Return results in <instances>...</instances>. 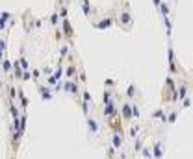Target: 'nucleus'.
<instances>
[{
  "label": "nucleus",
  "mask_w": 193,
  "mask_h": 159,
  "mask_svg": "<svg viewBox=\"0 0 193 159\" xmlns=\"http://www.w3.org/2000/svg\"><path fill=\"white\" fill-rule=\"evenodd\" d=\"M143 155H145V159H151V157H152V155H151V150H149V148H145V150H143Z\"/></svg>",
  "instance_id": "7c9ffc66"
},
{
  "label": "nucleus",
  "mask_w": 193,
  "mask_h": 159,
  "mask_svg": "<svg viewBox=\"0 0 193 159\" xmlns=\"http://www.w3.org/2000/svg\"><path fill=\"white\" fill-rule=\"evenodd\" d=\"M132 105V119H139L141 117V111H139V107L136 105V104H130Z\"/></svg>",
  "instance_id": "4be33fe9"
},
{
  "label": "nucleus",
  "mask_w": 193,
  "mask_h": 159,
  "mask_svg": "<svg viewBox=\"0 0 193 159\" xmlns=\"http://www.w3.org/2000/svg\"><path fill=\"white\" fill-rule=\"evenodd\" d=\"M169 56V67H171V69H169V71H171L173 74H177V72H180V65L177 63V57H175V50H173V47H169V52H167Z\"/></svg>",
  "instance_id": "f257e3e1"
},
{
  "label": "nucleus",
  "mask_w": 193,
  "mask_h": 159,
  "mask_svg": "<svg viewBox=\"0 0 193 159\" xmlns=\"http://www.w3.org/2000/svg\"><path fill=\"white\" fill-rule=\"evenodd\" d=\"M189 105H191V100L189 98H182V107L184 109H189Z\"/></svg>",
  "instance_id": "c85d7f7f"
},
{
  "label": "nucleus",
  "mask_w": 193,
  "mask_h": 159,
  "mask_svg": "<svg viewBox=\"0 0 193 159\" xmlns=\"http://www.w3.org/2000/svg\"><path fill=\"white\" fill-rule=\"evenodd\" d=\"M111 100H113V98H111L110 89H106V91H104V100H102V102H104V104H108V102H111Z\"/></svg>",
  "instance_id": "b1692460"
},
{
  "label": "nucleus",
  "mask_w": 193,
  "mask_h": 159,
  "mask_svg": "<svg viewBox=\"0 0 193 159\" xmlns=\"http://www.w3.org/2000/svg\"><path fill=\"white\" fill-rule=\"evenodd\" d=\"M0 50H2V52L8 50V43H6V39H0Z\"/></svg>",
  "instance_id": "c756f323"
},
{
  "label": "nucleus",
  "mask_w": 193,
  "mask_h": 159,
  "mask_svg": "<svg viewBox=\"0 0 193 159\" xmlns=\"http://www.w3.org/2000/svg\"><path fill=\"white\" fill-rule=\"evenodd\" d=\"M80 4H82V11H84V15L87 17V19H91V4H89V0H80Z\"/></svg>",
  "instance_id": "9b49d317"
},
{
  "label": "nucleus",
  "mask_w": 193,
  "mask_h": 159,
  "mask_svg": "<svg viewBox=\"0 0 193 159\" xmlns=\"http://www.w3.org/2000/svg\"><path fill=\"white\" fill-rule=\"evenodd\" d=\"M61 74H63V69H61V63H60V67H58L56 72H54V78H56V80H60V78H61Z\"/></svg>",
  "instance_id": "cd10ccee"
},
{
  "label": "nucleus",
  "mask_w": 193,
  "mask_h": 159,
  "mask_svg": "<svg viewBox=\"0 0 193 159\" xmlns=\"http://www.w3.org/2000/svg\"><path fill=\"white\" fill-rule=\"evenodd\" d=\"M136 91H137V89H136V85H134V83H130V85H128V89H126V98H134V96H136Z\"/></svg>",
  "instance_id": "aec40b11"
},
{
  "label": "nucleus",
  "mask_w": 193,
  "mask_h": 159,
  "mask_svg": "<svg viewBox=\"0 0 193 159\" xmlns=\"http://www.w3.org/2000/svg\"><path fill=\"white\" fill-rule=\"evenodd\" d=\"M43 72H45V74H50L52 69H50V67H43Z\"/></svg>",
  "instance_id": "473e14b6"
},
{
  "label": "nucleus",
  "mask_w": 193,
  "mask_h": 159,
  "mask_svg": "<svg viewBox=\"0 0 193 159\" xmlns=\"http://www.w3.org/2000/svg\"><path fill=\"white\" fill-rule=\"evenodd\" d=\"M143 148V139H136V144H134V150L136 152H139Z\"/></svg>",
  "instance_id": "bb28decb"
},
{
  "label": "nucleus",
  "mask_w": 193,
  "mask_h": 159,
  "mask_svg": "<svg viewBox=\"0 0 193 159\" xmlns=\"http://www.w3.org/2000/svg\"><path fill=\"white\" fill-rule=\"evenodd\" d=\"M141 131V124H134L132 128H130V131H128V135H130V137H136V135Z\"/></svg>",
  "instance_id": "412c9836"
},
{
  "label": "nucleus",
  "mask_w": 193,
  "mask_h": 159,
  "mask_svg": "<svg viewBox=\"0 0 193 159\" xmlns=\"http://www.w3.org/2000/svg\"><path fill=\"white\" fill-rule=\"evenodd\" d=\"M0 63H2V72H4V74H9V72H11V69H13V65H11V61L4 57L2 61H0Z\"/></svg>",
  "instance_id": "4468645a"
},
{
  "label": "nucleus",
  "mask_w": 193,
  "mask_h": 159,
  "mask_svg": "<svg viewBox=\"0 0 193 159\" xmlns=\"http://www.w3.org/2000/svg\"><path fill=\"white\" fill-rule=\"evenodd\" d=\"M50 24H52V28H56V26H60V15H58V11H52V15H50Z\"/></svg>",
  "instance_id": "f3484780"
},
{
  "label": "nucleus",
  "mask_w": 193,
  "mask_h": 159,
  "mask_svg": "<svg viewBox=\"0 0 193 159\" xmlns=\"http://www.w3.org/2000/svg\"><path fill=\"white\" fill-rule=\"evenodd\" d=\"M152 2H154V6L158 8V6H160V2H162V0H152Z\"/></svg>",
  "instance_id": "f704fd0d"
},
{
  "label": "nucleus",
  "mask_w": 193,
  "mask_h": 159,
  "mask_svg": "<svg viewBox=\"0 0 193 159\" xmlns=\"http://www.w3.org/2000/svg\"><path fill=\"white\" fill-rule=\"evenodd\" d=\"M188 89H189V85H188L186 81H182V83H180V89H178V93H177L178 100H180V98H186V95H188Z\"/></svg>",
  "instance_id": "f8f14e48"
},
{
  "label": "nucleus",
  "mask_w": 193,
  "mask_h": 159,
  "mask_svg": "<svg viewBox=\"0 0 193 159\" xmlns=\"http://www.w3.org/2000/svg\"><path fill=\"white\" fill-rule=\"evenodd\" d=\"M60 56H61V59H63L65 56H69V47H65V44H63V47L60 48Z\"/></svg>",
  "instance_id": "393cba45"
},
{
  "label": "nucleus",
  "mask_w": 193,
  "mask_h": 159,
  "mask_svg": "<svg viewBox=\"0 0 193 159\" xmlns=\"http://www.w3.org/2000/svg\"><path fill=\"white\" fill-rule=\"evenodd\" d=\"M177 119H178V111H171L169 115H165V122H169V124H175Z\"/></svg>",
  "instance_id": "dca6fc26"
},
{
  "label": "nucleus",
  "mask_w": 193,
  "mask_h": 159,
  "mask_svg": "<svg viewBox=\"0 0 193 159\" xmlns=\"http://www.w3.org/2000/svg\"><path fill=\"white\" fill-rule=\"evenodd\" d=\"M121 117H123V120H130L132 119V105L128 102H123V105H121Z\"/></svg>",
  "instance_id": "20e7f679"
},
{
  "label": "nucleus",
  "mask_w": 193,
  "mask_h": 159,
  "mask_svg": "<svg viewBox=\"0 0 193 159\" xmlns=\"http://www.w3.org/2000/svg\"><path fill=\"white\" fill-rule=\"evenodd\" d=\"M56 83H58V80H56L54 76H48V80H46V85H48V87H54Z\"/></svg>",
  "instance_id": "a878e982"
},
{
  "label": "nucleus",
  "mask_w": 193,
  "mask_h": 159,
  "mask_svg": "<svg viewBox=\"0 0 193 159\" xmlns=\"http://www.w3.org/2000/svg\"><path fill=\"white\" fill-rule=\"evenodd\" d=\"M152 157L156 159H162L163 157V143L162 141H156L154 146H152Z\"/></svg>",
  "instance_id": "423d86ee"
},
{
  "label": "nucleus",
  "mask_w": 193,
  "mask_h": 159,
  "mask_svg": "<svg viewBox=\"0 0 193 159\" xmlns=\"http://www.w3.org/2000/svg\"><path fill=\"white\" fill-rule=\"evenodd\" d=\"M39 89V93H41V96H43V100H50L52 98V87H48V85H39L37 87Z\"/></svg>",
  "instance_id": "0eeeda50"
},
{
  "label": "nucleus",
  "mask_w": 193,
  "mask_h": 159,
  "mask_svg": "<svg viewBox=\"0 0 193 159\" xmlns=\"http://www.w3.org/2000/svg\"><path fill=\"white\" fill-rule=\"evenodd\" d=\"M111 146L113 148H121V146H123V137L119 135V131H113V135H111Z\"/></svg>",
  "instance_id": "9d476101"
},
{
  "label": "nucleus",
  "mask_w": 193,
  "mask_h": 159,
  "mask_svg": "<svg viewBox=\"0 0 193 159\" xmlns=\"http://www.w3.org/2000/svg\"><path fill=\"white\" fill-rule=\"evenodd\" d=\"M104 117H108V119H115L117 117V107H115L113 100L104 104Z\"/></svg>",
  "instance_id": "7ed1b4c3"
},
{
  "label": "nucleus",
  "mask_w": 193,
  "mask_h": 159,
  "mask_svg": "<svg viewBox=\"0 0 193 159\" xmlns=\"http://www.w3.org/2000/svg\"><path fill=\"white\" fill-rule=\"evenodd\" d=\"M151 117H152V119H160L162 122H165V113H163V109H156Z\"/></svg>",
  "instance_id": "a211bd4d"
},
{
  "label": "nucleus",
  "mask_w": 193,
  "mask_h": 159,
  "mask_svg": "<svg viewBox=\"0 0 193 159\" xmlns=\"http://www.w3.org/2000/svg\"><path fill=\"white\" fill-rule=\"evenodd\" d=\"M61 83H63L61 87L67 91V93H72V95H76V93H78V83H76L75 80H71V78H69V80H65V81H61Z\"/></svg>",
  "instance_id": "f03ea898"
},
{
  "label": "nucleus",
  "mask_w": 193,
  "mask_h": 159,
  "mask_svg": "<svg viewBox=\"0 0 193 159\" xmlns=\"http://www.w3.org/2000/svg\"><path fill=\"white\" fill-rule=\"evenodd\" d=\"M87 126H89V131H91V133H96V131H99V122H96L95 119H91L89 115H87Z\"/></svg>",
  "instance_id": "ddd939ff"
},
{
  "label": "nucleus",
  "mask_w": 193,
  "mask_h": 159,
  "mask_svg": "<svg viewBox=\"0 0 193 159\" xmlns=\"http://www.w3.org/2000/svg\"><path fill=\"white\" fill-rule=\"evenodd\" d=\"M113 24V17H106V19H102V20H99V22H95V28L96 30H106V28H110Z\"/></svg>",
  "instance_id": "39448f33"
},
{
  "label": "nucleus",
  "mask_w": 193,
  "mask_h": 159,
  "mask_svg": "<svg viewBox=\"0 0 193 159\" xmlns=\"http://www.w3.org/2000/svg\"><path fill=\"white\" fill-rule=\"evenodd\" d=\"M11 19V15L8 13V11H4V13H0V30H6V22Z\"/></svg>",
  "instance_id": "2eb2a0df"
},
{
  "label": "nucleus",
  "mask_w": 193,
  "mask_h": 159,
  "mask_svg": "<svg viewBox=\"0 0 193 159\" xmlns=\"http://www.w3.org/2000/svg\"><path fill=\"white\" fill-rule=\"evenodd\" d=\"M119 24H123L125 28L132 24V17H130V13H128V11H123V13L119 15Z\"/></svg>",
  "instance_id": "6e6552de"
},
{
  "label": "nucleus",
  "mask_w": 193,
  "mask_h": 159,
  "mask_svg": "<svg viewBox=\"0 0 193 159\" xmlns=\"http://www.w3.org/2000/svg\"><path fill=\"white\" fill-rule=\"evenodd\" d=\"M61 28H63V33L67 35V39H71L72 35V28H71V22H69V19H61Z\"/></svg>",
  "instance_id": "1a4fd4ad"
},
{
  "label": "nucleus",
  "mask_w": 193,
  "mask_h": 159,
  "mask_svg": "<svg viewBox=\"0 0 193 159\" xmlns=\"http://www.w3.org/2000/svg\"><path fill=\"white\" fill-rule=\"evenodd\" d=\"M32 74H34V78H35V80H37V78H39V76H41V71H37V69H34V72H32Z\"/></svg>",
  "instance_id": "2f4dec72"
},
{
  "label": "nucleus",
  "mask_w": 193,
  "mask_h": 159,
  "mask_svg": "<svg viewBox=\"0 0 193 159\" xmlns=\"http://www.w3.org/2000/svg\"><path fill=\"white\" fill-rule=\"evenodd\" d=\"M75 74H76V67H75V65H69V67H67V71H65L67 80H69V78H72Z\"/></svg>",
  "instance_id": "6ab92c4d"
},
{
  "label": "nucleus",
  "mask_w": 193,
  "mask_h": 159,
  "mask_svg": "<svg viewBox=\"0 0 193 159\" xmlns=\"http://www.w3.org/2000/svg\"><path fill=\"white\" fill-rule=\"evenodd\" d=\"M4 54H6V52H2V50H0V61H2V59H4V57H6V56H4Z\"/></svg>",
  "instance_id": "72a5a7b5"
},
{
  "label": "nucleus",
  "mask_w": 193,
  "mask_h": 159,
  "mask_svg": "<svg viewBox=\"0 0 193 159\" xmlns=\"http://www.w3.org/2000/svg\"><path fill=\"white\" fill-rule=\"evenodd\" d=\"M82 96H84V98H82L84 102H87V104H91V102H93V98H91V93H89L87 89H84V91H82Z\"/></svg>",
  "instance_id": "5701e85b"
}]
</instances>
